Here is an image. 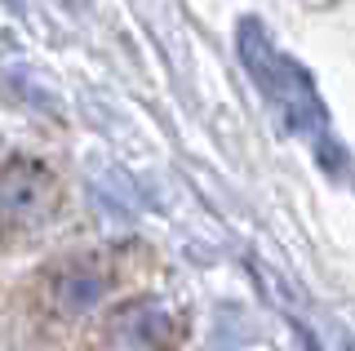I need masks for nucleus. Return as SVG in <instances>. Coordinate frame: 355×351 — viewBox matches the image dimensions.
Instances as JSON below:
<instances>
[]
</instances>
